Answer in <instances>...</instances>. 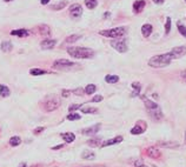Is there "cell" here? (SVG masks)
Masks as SVG:
<instances>
[{"label":"cell","instance_id":"18","mask_svg":"<svg viewBox=\"0 0 186 167\" xmlns=\"http://www.w3.org/2000/svg\"><path fill=\"white\" fill-rule=\"evenodd\" d=\"M61 137H63V139L66 141L67 144L73 143L74 139H76V135H74L73 133H63V134H61Z\"/></svg>","mask_w":186,"mask_h":167},{"label":"cell","instance_id":"38","mask_svg":"<svg viewBox=\"0 0 186 167\" xmlns=\"http://www.w3.org/2000/svg\"><path fill=\"white\" fill-rule=\"evenodd\" d=\"M103 100V97L101 95H95L94 98H92V101L93 102H99V101H101Z\"/></svg>","mask_w":186,"mask_h":167},{"label":"cell","instance_id":"37","mask_svg":"<svg viewBox=\"0 0 186 167\" xmlns=\"http://www.w3.org/2000/svg\"><path fill=\"white\" fill-rule=\"evenodd\" d=\"M134 167H148V166H146L143 161L139 160V161H135V162H134Z\"/></svg>","mask_w":186,"mask_h":167},{"label":"cell","instance_id":"30","mask_svg":"<svg viewBox=\"0 0 186 167\" xmlns=\"http://www.w3.org/2000/svg\"><path fill=\"white\" fill-rule=\"evenodd\" d=\"M98 110L94 108V107H89V106H86V107H81V112L83 113H95Z\"/></svg>","mask_w":186,"mask_h":167},{"label":"cell","instance_id":"17","mask_svg":"<svg viewBox=\"0 0 186 167\" xmlns=\"http://www.w3.org/2000/svg\"><path fill=\"white\" fill-rule=\"evenodd\" d=\"M12 35H18V37H27L30 34V31L27 30H14V31H12L11 32Z\"/></svg>","mask_w":186,"mask_h":167},{"label":"cell","instance_id":"10","mask_svg":"<svg viewBox=\"0 0 186 167\" xmlns=\"http://www.w3.org/2000/svg\"><path fill=\"white\" fill-rule=\"evenodd\" d=\"M145 130H146V125H145V122H144V121H139V122L131 130V134H133V135L141 134Z\"/></svg>","mask_w":186,"mask_h":167},{"label":"cell","instance_id":"11","mask_svg":"<svg viewBox=\"0 0 186 167\" xmlns=\"http://www.w3.org/2000/svg\"><path fill=\"white\" fill-rule=\"evenodd\" d=\"M99 130H100V125L97 124V125H94V126H92V127L85 128V130H83L81 132H83V134H85V135H93V134L98 133Z\"/></svg>","mask_w":186,"mask_h":167},{"label":"cell","instance_id":"49","mask_svg":"<svg viewBox=\"0 0 186 167\" xmlns=\"http://www.w3.org/2000/svg\"><path fill=\"white\" fill-rule=\"evenodd\" d=\"M5 1H11V0H5Z\"/></svg>","mask_w":186,"mask_h":167},{"label":"cell","instance_id":"26","mask_svg":"<svg viewBox=\"0 0 186 167\" xmlns=\"http://www.w3.org/2000/svg\"><path fill=\"white\" fill-rule=\"evenodd\" d=\"M97 0H85V5H86V7L87 8H90V9H93L95 6H97Z\"/></svg>","mask_w":186,"mask_h":167},{"label":"cell","instance_id":"12","mask_svg":"<svg viewBox=\"0 0 186 167\" xmlns=\"http://www.w3.org/2000/svg\"><path fill=\"white\" fill-rule=\"evenodd\" d=\"M146 3L144 1V0H138V1H135L133 4V11H134V13H140V12L144 9Z\"/></svg>","mask_w":186,"mask_h":167},{"label":"cell","instance_id":"28","mask_svg":"<svg viewBox=\"0 0 186 167\" xmlns=\"http://www.w3.org/2000/svg\"><path fill=\"white\" fill-rule=\"evenodd\" d=\"M66 5H67V1H61L60 4H57V5L51 6V8H52V9H54V11H60V9H63Z\"/></svg>","mask_w":186,"mask_h":167},{"label":"cell","instance_id":"16","mask_svg":"<svg viewBox=\"0 0 186 167\" xmlns=\"http://www.w3.org/2000/svg\"><path fill=\"white\" fill-rule=\"evenodd\" d=\"M147 156L150 158H152V159H157V158L160 157V152L156 147H150L147 149Z\"/></svg>","mask_w":186,"mask_h":167},{"label":"cell","instance_id":"5","mask_svg":"<svg viewBox=\"0 0 186 167\" xmlns=\"http://www.w3.org/2000/svg\"><path fill=\"white\" fill-rule=\"evenodd\" d=\"M59 104H60V101L59 99L55 97V95H51V97H48L45 102H44V108L48 112H51V111H54L59 107Z\"/></svg>","mask_w":186,"mask_h":167},{"label":"cell","instance_id":"41","mask_svg":"<svg viewBox=\"0 0 186 167\" xmlns=\"http://www.w3.org/2000/svg\"><path fill=\"white\" fill-rule=\"evenodd\" d=\"M43 130H44V127H39V128H37V130L34 131V134H38V133H40Z\"/></svg>","mask_w":186,"mask_h":167},{"label":"cell","instance_id":"13","mask_svg":"<svg viewBox=\"0 0 186 167\" xmlns=\"http://www.w3.org/2000/svg\"><path fill=\"white\" fill-rule=\"evenodd\" d=\"M152 30H153L152 25H150V24H145V25H143V27H141V33H143V35H144L145 38H147V37L151 35Z\"/></svg>","mask_w":186,"mask_h":167},{"label":"cell","instance_id":"6","mask_svg":"<svg viewBox=\"0 0 186 167\" xmlns=\"http://www.w3.org/2000/svg\"><path fill=\"white\" fill-rule=\"evenodd\" d=\"M111 46L114 47V49H117L118 52L124 53L127 51V45H126V40L125 39H119V40H113L111 41Z\"/></svg>","mask_w":186,"mask_h":167},{"label":"cell","instance_id":"27","mask_svg":"<svg viewBox=\"0 0 186 167\" xmlns=\"http://www.w3.org/2000/svg\"><path fill=\"white\" fill-rule=\"evenodd\" d=\"M20 143H21V139L19 137H13V138L9 139L11 146H18V145H20Z\"/></svg>","mask_w":186,"mask_h":167},{"label":"cell","instance_id":"23","mask_svg":"<svg viewBox=\"0 0 186 167\" xmlns=\"http://www.w3.org/2000/svg\"><path fill=\"white\" fill-rule=\"evenodd\" d=\"M39 33L41 35H48L51 32H49V27L48 26H46V25H40V26H39Z\"/></svg>","mask_w":186,"mask_h":167},{"label":"cell","instance_id":"8","mask_svg":"<svg viewBox=\"0 0 186 167\" xmlns=\"http://www.w3.org/2000/svg\"><path fill=\"white\" fill-rule=\"evenodd\" d=\"M70 14H71V17H72L73 19L79 18V17L83 14V8H81V6H80L79 4H74V5H72L71 8H70Z\"/></svg>","mask_w":186,"mask_h":167},{"label":"cell","instance_id":"35","mask_svg":"<svg viewBox=\"0 0 186 167\" xmlns=\"http://www.w3.org/2000/svg\"><path fill=\"white\" fill-rule=\"evenodd\" d=\"M46 72L43 71V70H39V68H33L31 70V74L32 75H40V74H45Z\"/></svg>","mask_w":186,"mask_h":167},{"label":"cell","instance_id":"31","mask_svg":"<svg viewBox=\"0 0 186 167\" xmlns=\"http://www.w3.org/2000/svg\"><path fill=\"white\" fill-rule=\"evenodd\" d=\"M81 117L78 114V113H71V114H68L67 115V120H71V121H73V120H79Z\"/></svg>","mask_w":186,"mask_h":167},{"label":"cell","instance_id":"39","mask_svg":"<svg viewBox=\"0 0 186 167\" xmlns=\"http://www.w3.org/2000/svg\"><path fill=\"white\" fill-rule=\"evenodd\" d=\"M79 107H80V105H76V104H74V105H71L68 110H70V111H74V110H78Z\"/></svg>","mask_w":186,"mask_h":167},{"label":"cell","instance_id":"3","mask_svg":"<svg viewBox=\"0 0 186 167\" xmlns=\"http://www.w3.org/2000/svg\"><path fill=\"white\" fill-rule=\"evenodd\" d=\"M145 106H146V110L148 112V114H150V117L153 120H160V119H163V112H162L160 107L156 104V102L145 99Z\"/></svg>","mask_w":186,"mask_h":167},{"label":"cell","instance_id":"14","mask_svg":"<svg viewBox=\"0 0 186 167\" xmlns=\"http://www.w3.org/2000/svg\"><path fill=\"white\" fill-rule=\"evenodd\" d=\"M122 141V137H116V138H113V139H111V140H107V141H105V143L101 145V147H106V146H111V145H114V144H119V143H121Z\"/></svg>","mask_w":186,"mask_h":167},{"label":"cell","instance_id":"52","mask_svg":"<svg viewBox=\"0 0 186 167\" xmlns=\"http://www.w3.org/2000/svg\"><path fill=\"white\" fill-rule=\"evenodd\" d=\"M185 1H186V0H185Z\"/></svg>","mask_w":186,"mask_h":167},{"label":"cell","instance_id":"45","mask_svg":"<svg viewBox=\"0 0 186 167\" xmlns=\"http://www.w3.org/2000/svg\"><path fill=\"white\" fill-rule=\"evenodd\" d=\"M49 3V0H41V4L43 5H46V4H48Z\"/></svg>","mask_w":186,"mask_h":167},{"label":"cell","instance_id":"22","mask_svg":"<svg viewBox=\"0 0 186 167\" xmlns=\"http://www.w3.org/2000/svg\"><path fill=\"white\" fill-rule=\"evenodd\" d=\"M132 87H133V89H134V92L132 93V97L138 95V94L140 93V89H141L140 84H139V82H133V84H132Z\"/></svg>","mask_w":186,"mask_h":167},{"label":"cell","instance_id":"4","mask_svg":"<svg viewBox=\"0 0 186 167\" xmlns=\"http://www.w3.org/2000/svg\"><path fill=\"white\" fill-rule=\"evenodd\" d=\"M125 33H126L125 27H116V28H112V30H105V31L99 32V34L107 37V38H119V37H122Z\"/></svg>","mask_w":186,"mask_h":167},{"label":"cell","instance_id":"2","mask_svg":"<svg viewBox=\"0 0 186 167\" xmlns=\"http://www.w3.org/2000/svg\"><path fill=\"white\" fill-rule=\"evenodd\" d=\"M67 53L76 59H90L94 55L93 51L86 47H68Z\"/></svg>","mask_w":186,"mask_h":167},{"label":"cell","instance_id":"29","mask_svg":"<svg viewBox=\"0 0 186 167\" xmlns=\"http://www.w3.org/2000/svg\"><path fill=\"white\" fill-rule=\"evenodd\" d=\"M80 38H81V35H79V34H73V35L66 38V43H74L78 39H80Z\"/></svg>","mask_w":186,"mask_h":167},{"label":"cell","instance_id":"7","mask_svg":"<svg viewBox=\"0 0 186 167\" xmlns=\"http://www.w3.org/2000/svg\"><path fill=\"white\" fill-rule=\"evenodd\" d=\"M76 64L67 60V59H58L54 61L53 64V67L54 68H60V70H63V68H68V67H72L74 66Z\"/></svg>","mask_w":186,"mask_h":167},{"label":"cell","instance_id":"48","mask_svg":"<svg viewBox=\"0 0 186 167\" xmlns=\"http://www.w3.org/2000/svg\"><path fill=\"white\" fill-rule=\"evenodd\" d=\"M20 167H26V165H25V164H22V165H21Z\"/></svg>","mask_w":186,"mask_h":167},{"label":"cell","instance_id":"51","mask_svg":"<svg viewBox=\"0 0 186 167\" xmlns=\"http://www.w3.org/2000/svg\"><path fill=\"white\" fill-rule=\"evenodd\" d=\"M152 167H157V166H154V165H153V166H152Z\"/></svg>","mask_w":186,"mask_h":167},{"label":"cell","instance_id":"50","mask_svg":"<svg viewBox=\"0 0 186 167\" xmlns=\"http://www.w3.org/2000/svg\"><path fill=\"white\" fill-rule=\"evenodd\" d=\"M33 167H39V166H33Z\"/></svg>","mask_w":186,"mask_h":167},{"label":"cell","instance_id":"33","mask_svg":"<svg viewBox=\"0 0 186 167\" xmlns=\"http://www.w3.org/2000/svg\"><path fill=\"white\" fill-rule=\"evenodd\" d=\"M178 31L183 37L186 38V26H184V25H181V24H178Z\"/></svg>","mask_w":186,"mask_h":167},{"label":"cell","instance_id":"44","mask_svg":"<svg viewBox=\"0 0 186 167\" xmlns=\"http://www.w3.org/2000/svg\"><path fill=\"white\" fill-rule=\"evenodd\" d=\"M153 1H154L156 4H163V3H164V0H153Z\"/></svg>","mask_w":186,"mask_h":167},{"label":"cell","instance_id":"42","mask_svg":"<svg viewBox=\"0 0 186 167\" xmlns=\"http://www.w3.org/2000/svg\"><path fill=\"white\" fill-rule=\"evenodd\" d=\"M74 93L76 94H83V89H74Z\"/></svg>","mask_w":186,"mask_h":167},{"label":"cell","instance_id":"47","mask_svg":"<svg viewBox=\"0 0 186 167\" xmlns=\"http://www.w3.org/2000/svg\"><path fill=\"white\" fill-rule=\"evenodd\" d=\"M184 140H185V144H186V132H185V137H184Z\"/></svg>","mask_w":186,"mask_h":167},{"label":"cell","instance_id":"36","mask_svg":"<svg viewBox=\"0 0 186 167\" xmlns=\"http://www.w3.org/2000/svg\"><path fill=\"white\" fill-rule=\"evenodd\" d=\"M171 31V18H167L166 19V24H165V32L166 34H168Z\"/></svg>","mask_w":186,"mask_h":167},{"label":"cell","instance_id":"19","mask_svg":"<svg viewBox=\"0 0 186 167\" xmlns=\"http://www.w3.org/2000/svg\"><path fill=\"white\" fill-rule=\"evenodd\" d=\"M81 158L83 159H86V160H92L95 158V154L91 151H84L83 154H81Z\"/></svg>","mask_w":186,"mask_h":167},{"label":"cell","instance_id":"21","mask_svg":"<svg viewBox=\"0 0 186 167\" xmlns=\"http://www.w3.org/2000/svg\"><path fill=\"white\" fill-rule=\"evenodd\" d=\"M105 80L108 84H116V82L119 81V76L118 75H106L105 76Z\"/></svg>","mask_w":186,"mask_h":167},{"label":"cell","instance_id":"1","mask_svg":"<svg viewBox=\"0 0 186 167\" xmlns=\"http://www.w3.org/2000/svg\"><path fill=\"white\" fill-rule=\"evenodd\" d=\"M172 60H175L172 53H164V54H159V55H154L148 60V65L154 68H160V67H165L167 65H170V62Z\"/></svg>","mask_w":186,"mask_h":167},{"label":"cell","instance_id":"40","mask_svg":"<svg viewBox=\"0 0 186 167\" xmlns=\"http://www.w3.org/2000/svg\"><path fill=\"white\" fill-rule=\"evenodd\" d=\"M70 95V91H66V89H63V97L67 98Z\"/></svg>","mask_w":186,"mask_h":167},{"label":"cell","instance_id":"32","mask_svg":"<svg viewBox=\"0 0 186 167\" xmlns=\"http://www.w3.org/2000/svg\"><path fill=\"white\" fill-rule=\"evenodd\" d=\"M159 145L163 146V147H171V148H175V147H178L179 146L177 143H160Z\"/></svg>","mask_w":186,"mask_h":167},{"label":"cell","instance_id":"46","mask_svg":"<svg viewBox=\"0 0 186 167\" xmlns=\"http://www.w3.org/2000/svg\"><path fill=\"white\" fill-rule=\"evenodd\" d=\"M61 147H63V145H59V146H54V147H53V149H58V148H61Z\"/></svg>","mask_w":186,"mask_h":167},{"label":"cell","instance_id":"25","mask_svg":"<svg viewBox=\"0 0 186 167\" xmlns=\"http://www.w3.org/2000/svg\"><path fill=\"white\" fill-rule=\"evenodd\" d=\"M95 89H97V87H95V85H87L85 87V93L86 94H93L94 92H95Z\"/></svg>","mask_w":186,"mask_h":167},{"label":"cell","instance_id":"34","mask_svg":"<svg viewBox=\"0 0 186 167\" xmlns=\"http://www.w3.org/2000/svg\"><path fill=\"white\" fill-rule=\"evenodd\" d=\"M87 144L90 146H92V147H97V146H99V144H100V140L99 139H92V140L87 141Z\"/></svg>","mask_w":186,"mask_h":167},{"label":"cell","instance_id":"24","mask_svg":"<svg viewBox=\"0 0 186 167\" xmlns=\"http://www.w3.org/2000/svg\"><path fill=\"white\" fill-rule=\"evenodd\" d=\"M0 48H1L4 52H8V51L12 49V44L9 41H4V43H1V45H0Z\"/></svg>","mask_w":186,"mask_h":167},{"label":"cell","instance_id":"15","mask_svg":"<svg viewBox=\"0 0 186 167\" xmlns=\"http://www.w3.org/2000/svg\"><path fill=\"white\" fill-rule=\"evenodd\" d=\"M57 44V41L54 39H51V40H44L41 43V48L43 49H51L54 47V45Z\"/></svg>","mask_w":186,"mask_h":167},{"label":"cell","instance_id":"20","mask_svg":"<svg viewBox=\"0 0 186 167\" xmlns=\"http://www.w3.org/2000/svg\"><path fill=\"white\" fill-rule=\"evenodd\" d=\"M9 94H11L9 88H8L7 86H5V85H0V95L4 97V98H6V97H8Z\"/></svg>","mask_w":186,"mask_h":167},{"label":"cell","instance_id":"9","mask_svg":"<svg viewBox=\"0 0 186 167\" xmlns=\"http://www.w3.org/2000/svg\"><path fill=\"white\" fill-rule=\"evenodd\" d=\"M171 53L173 55L175 59H179L181 57H184L186 54V47L185 46H178V47H175L171 49Z\"/></svg>","mask_w":186,"mask_h":167},{"label":"cell","instance_id":"43","mask_svg":"<svg viewBox=\"0 0 186 167\" xmlns=\"http://www.w3.org/2000/svg\"><path fill=\"white\" fill-rule=\"evenodd\" d=\"M180 75H181V78H184V79H186V70H185V71H183V72L180 73Z\"/></svg>","mask_w":186,"mask_h":167}]
</instances>
